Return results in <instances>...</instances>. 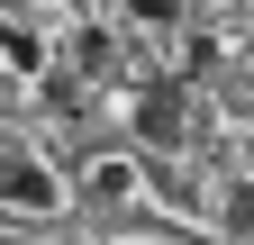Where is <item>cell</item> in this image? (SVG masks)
Masks as SVG:
<instances>
[{"mask_svg": "<svg viewBox=\"0 0 254 245\" xmlns=\"http://www.w3.org/2000/svg\"><path fill=\"white\" fill-rule=\"evenodd\" d=\"M0 209H37V218H46V209H64V182H55L37 155L9 145V155H0Z\"/></svg>", "mask_w": 254, "mask_h": 245, "instance_id": "obj_1", "label": "cell"}, {"mask_svg": "<svg viewBox=\"0 0 254 245\" xmlns=\"http://www.w3.org/2000/svg\"><path fill=\"white\" fill-rule=\"evenodd\" d=\"M136 136H145V145H182V136H190V91H182V82L136 91Z\"/></svg>", "mask_w": 254, "mask_h": 245, "instance_id": "obj_2", "label": "cell"}, {"mask_svg": "<svg viewBox=\"0 0 254 245\" xmlns=\"http://www.w3.org/2000/svg\"><path fill=\"white\" fill-rule=\"evenodd\" d=\"M0 55H9V64H18V73H46V46H37V37H27V27H0Z\"/></svg>", "mask_w": 254, "mask_h": 245, "instance_id": "obj_3", "label": "cell"}, {"mask_svg": "<svg viewBox=\"0 0 254 245\" xmlns=\"http://www.w3.org/2000/svg\"><path fill=\"white\" fill-rule=\"evenodd\" d=\"M127 18L136 27H182V0H127Z\"/></svg>", "mask_w": 254, "mask_h": 245, "instance_id": "obj_4", "label": "cell"}, {"mask_svg": "<svg viewBox=\"0 0 254 245\" xmlns=\"http://www.w3.org/2000/svg\"><path fill=\"white\" fill-rule=\"evenodd\" d=\"M91 200H127V164H91Z\"/></svg>", "mask_w": 254, "mask_h": 245, "instance_id": "obj_5", "label": "cell"}, {"mask_svg": "<svg viewBox=\"0 0 254 245\" xmlns=\"http://www.w3.org/2000/svg\"><path fill=\"white\" fill-rule=\"evenodd\" d=\"M227 218H236V227H254V182H245V191L227 200Z\"/></svg>", "mask_w": 254, "mask_h": 245, "instance_id": "obj_6", "label": "cell"}]
</instances>
